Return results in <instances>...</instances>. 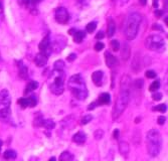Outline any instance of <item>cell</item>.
<instances>
[{"mask_svg": "<svg viewBox=\"0 0 168 161\" xmlns=\"http://www.w3.org/2000/svg\"><path fill=\"white\" fill-rule=\"evenodd\" d=\"M129 85H130L129 78L127 76L123 77L122 81H121V88H120V93L118 96V100L115 104L113 112H112V117H113L114 120L121 116V114L124 112V110L126 109V107H127V105L129 103V100H130Z\"/></svg>", "mask_w": 168, "mask_h": 161, "instance_id": "cell-1", "label": "cell"}, {"mask_svg": "<svg viewBox=\"0 0 168 161\" xmlns=\"http://www.w3.org/2000/svg\"><path fill=\"white\" fill-rule=\"evenodd\" d=\"M68 88L76 99L83 101L88 97V89L85 80L83 79L81 73H77L69 78L68 82Z\"/></svg>", "mask_w": 168, "mask_h": 161, "instance_id": "cell-2", "label": "cell"}, {"mask_svg": "<svg viewBox=\"0 0 168 161\" xmlns=\"http://www.w3.org/2000/svg\"><path fill=\"white\" fill-rule=\"evenodd\" d=\"M142 17L138 12H132L128 15L125 22L124 33L128 40H133L138 34Z\"/></svg>", "mask_w": 168, "mask_h": 161, "instance_id": "cell-3", "label": "cell"}, {"mask_svg": "<svg viewBox=\"0 0 168 161\" xmlns=\"http://www.w3.org/2000/svg\"><path fill=\"white\" fill-rule=\"evenodd\" d=\"M64 80H66V73L64 70L53 68L48 78V88L51 93L57 96L62 95L64 91Z\"/></svg>", "mask_w": 168, "mask_h": 161, "instance_id": "cell-4", "label": "cell"}, {"mask_svg": "<svg viewBox=\"0 0 168 161\" xmlns=\"http://www.w3.org/2000/svg\"><path fill=\"white\" fill-rule=\"evenodd\" d=\"M162 147V138L158 130L151 129L147 133V151L150 156L156 157L160 153Z\"/></svg>", "mask_w": 168, "mask_h": 161, "instance_id": "cell-5", "label": "cell"}, {"mask_svg": "<svg viewBox=\"0 0 168 161\" xmlns=\"http://www.w3.org/2000/svg\"><path fill=\"white\" fill-rule=\"evenodd\" d=\"M11 97L7 90L0 92V121L7 122L11 116Z\"/></svg>", "mask_w": 168, "mask_h": 161, "instance_id": "cell-6", "label": "cell"}, {"mask_svg": "<svg viewBox=\"0 0 168 161\" xmlns=\"http://www.w3.org/2000/svg\"><path fill=\"white\" fill-rule=\"evenodd\" d=\"M145 45L148 49L157 53H162L165 49V41L158 34L149 35L145 40Z\"/></svg>", "mask_w": 168, "mask_h": 161, "instance_id": "cell-7", "label": "cell"}, {"mask_svg": "<svg viewBox=\"0 0 168 161\" xmlns=\"http://www.w3.org/2000/svg\"><path fill=\"white\" fill-rule=\"evenodd\" d=\"M54 18L57 22L60 24H67L69 20V14L68 10L64 7H59L55 10L54 13Z\"/></svg>", "mask_w": 168, "mask_h": 161, "instance_id": "cell-8", "label": "cell"}, {"mask_svg": "<svg viewBox=\"0 0 168 161\" xmlns=\"http://www.w3.org/2000/svg\"><path fill=\"white\" fill-rule=\"evenodd\" d=\"M51 43H50V38H49V34L45 35V38H43V39L40 41V43L38 45V48L41 52V53L45 54L46 57L48 58V56L51 54Z\"/></svg>", "mask_w": 168, "mask_h": 161, "instance_id": "cell-9", "label": "cell"}, {"mask_svg": "<svg viewBox=\"0 0 168 161\" xmlns=\"http://www.w3.org/2000/svg\"><path fill=\"white\" fill-rule=\"evenodd\" d=\"M105 59H106V64L110 68H114L119 64V62L116 57H114L113 54L109 52L105 53Z\"/></svg>", "mask_w": 168, "mask_h": 161, "instance_id": "cell-10", "label": "cell"}, {"mask_svg": "<svg viewBox=\"0 0 168 161\" xmlns=\"http://www.w3.org/2000/svg\"><path fill=\"white\" fill-rule=\"evenodd\" d=\"M103 79H104V73H103L102 71H96V72L93 73L92 80L96 86L101 87L102 84H103Z\"/></svg>", "mask_w": 168, "mask_h": 161, "instance_id": "cell-11", "label": "cell"}, {"mask_svg": "<svg viewBox=\"0 0 168 161\" xmlns=\"http://www.w3.org/2000/svg\"><path fill=\"white\" fill-rule=\"evenodd\" d=\"M34 63L38 68H43L44 67L46 63H48V57L43 53H37L35 58H34Z\"/></svg>", "mask_w": 168, "mask_h": 161, "instance_id": "cell-12", "label": "cell"}, {"mask_svg": "<svg viewBox=\"0 0 168 161\" xmlns=\"http://www.w3.org/2000/svg\"><path fill=\"white\" fill-rule=\"evenodd\" d=\"M18 73H19V77L23 80H26L27 77H28V68H27L25 64H23L21 61L18 63Z\"/></svg>", "mask_w": 168, "mask_h": 161, "instance_id": "cell-13", "label": "cell"}, {"mask_svg": "<svg viewBox=\"0 0 168 161\" xmlns=\"http://www.w3.org/2000/svg\"><path fill=\"white\" fill-rule=\"evenodd\" d=\"M87 140V136L84 132L80 131L73 136V141L77 144H84Z\"/></svg>", "mask_w": 168, "mask_h": 161, "instance_id": "cell-14", "label": "cell"}, {"mask_svg": "<svg viewBox=\"0 0 168 161\" xmlns=\"http://www.w3.org/2000/svg\"><path fill=\"white\" fill-rule=\"evenodd\" d=\"M111 102V96L108 93H103L100 95L98 100V105H109Z\"/></svg>", "mask_w": 168, "mask_h": 161, "instance_id": "cell-15", "label": "cell"}, {"mask_svg": "<svg viewBox=\"0 0 168 161\" xmlns=\"http://www.w3.org/2000/svg\"><path fill=\"white\" fill-rule=\"evenodd\" d=\"M119 150H120V153L122 154L124 157H127L129 153V145L127 142L121 141L119 143Z\"/></svg>", "mask_w": 168, "mask_h": 161, "instance_id": "cell-16", "label": "cell"}, {"mask_svg": "<svg viewBox=\"0 0 168 161\" xmlns=\"http://www.w3.org/2000/svg\"><path fill=\"white\" fill-rule=\"evenodd\" d=\"M85 38H86V32L83 30H78L74 33V40L77 43H81Z\"/></svg>", "mask_w": 168, "mask_h": 161, "instance_id": "cell-17", "label": "cell"}, {"mask_svg": "<svg viewBox=\"0 0 168 161\" xmlns=\"http://www.w3.org/2000/svg\"><path fill=\"white\" fill-rule=\"evenodd\" d=\"M16 156H17L16 152L12 149H7L5 152L3 153V158L5 160H13L16 158Z\"/></svg>", "mask_w": 168, "mask_h": 161, "instance_id": "cell-18", "label": "cell"}, {"mask_svg": "<svg viewBox=\"0 0 168 161\" xmlns=\"http://www.w3.org/2000/svg\"><path fill=\"white\" fill-rule=\"evenodd\" d=\"M115 31H116V23L112 18H110L108 21V36L109 38H112V36L114 35Z\"/></svg>", "mask_w": 168, "mask_h": 161, "instance_id": "cell-19", "label": "cell"}, {"mask_svg": "<svg viewBox=\"0 0 168 161\" xmlns=\"http://www.w3.org/2000/svg\"><path fill=\"white\" fill-rule=\"evenodd\" d=\"M37 88H38V83H37L36 81H30L26 86L25 94H28V93H30V92L36 90Z\"/></svg>", "mask_w": 168, "mask_h": 161, "instance_id": "cell-20", "label": "cell"}, {"mask_svg": "<svg viewBox=\"0 0 168 161\" xmlns=\"http://www.w3.org/2000/svg\"><path fill=\"white\" fill-rule=\"evenodd\" d=\"M40 126L45 127L48 129H53L54 126H55V124H54L53 121L49 120V119H43V120H41V122H40Z\"/></svg>", "mask_w": 168, "mask_h": 161, "instance_id": "cell-21", "label": "cell"}, {"mask_svg": "<svg viewBox=\"0 0 168 161\" xmlns=\"http://www.w3.org/2000/svg\"><path fill=\"white\" fill-rule=\"evenodd\" d=\"M74 158V155L69 153V151H64L59 156V161H72Z\"/></svg>", "mask_w": 168, "mask_h": 161, "instance_id": "cell-22", "label": "cell"}, {"mask_svg": "<svg viewBox=\"0 0 168 161\" xmlns=\"http://www.w3.org/2000/svg\"><path fill=\"white\" fill-rule=\"evenodd\" d=\"M121 56H122L123 59H125V61L129 58V57H130V48H129L128 44H124V48H123Z\"/></svg>", "mask_w": 168, "mask_h": 161, "instance_id": "cell-23", "label": "cell"}, {"mask_svg": "<svg viewBox=\"0 0 168 161\" xmlns=\"http://www.w3.org/2000/svg\"><path fill=\"white\" fill-rule=\"evenodd\" d=\"M18 104L21 106V108H26V107H29V100L28 98H20L19 100L17 101Z\"/></svg>", "mask_w": 168, "mask_h": 161, "instance_id": "cell-24", "label": "cell"}, {"mask_svg": "<svg viewBox=\"0 0 168 161\" xmlns=\"http://www.w3.org/2000/svg\"><path fill=\"white\" fill-rule=\"evenodd\" d=\"M159 88H160V83H159V81H155V82L152 83L150 87H149V91L152 92V93H153V92H156Z\"/></svg>", "mask_w": 168, "mask_h": 161, "instance_id": "cell-25", "label": "cell"}, {"mask_svg": "<svg viewBox=\"0 0 168 161\" xmlns=\"http://www.w3.org/2000/svg\"><path fill=\"white\" fill-rule=\"evenodd\" d=\"M154 111H158V112H161V113H165L167 111V106L165 104H160L156 106V107L153 108Z\"/></svg>", "mask_w": 168, "mask_h": 161, "instance_id": "cell-26", "label": "cell"}, {"mask_svg": "<svg viewBox=\"0 0 168 161\" xmlns=\"http://www.w3.org/2000/svg\"><path fill=\"white\" fill-rule=\"evenodd\" d=\"M64 63L63 62V61H57L54 63V64H53V68L54 70H64Z\"/></svg>", "mask_w": 168, "mask_h": 161, "instance_id": "cell-27", "label": "cell"}, {"mask_svg": "<svg viewBox=\"0 0 168 161\" xmlns=\"http://www.w3.org/2000/svg\"><path fill=\"white\" fill-rule=\"evenodd\" d=\"M96 27H97V23L96 22H90L88 25H87V31L89 32V33H92V32H94L95 29H96Z\"/></svg>", "mask_w": 168, "mask_h": 161, "instance_id": "cell-28", "label": "cell"}, {"mask_svg": "<svg viewBox=\"0 0 168 161\" xmlns=\"http://www.w3.org/2000/svg\"><path fill=\"white\" fill-rule=\"evenodd\" d=\"M111 48L112 49L114 50V52H117V50H119L120 48V43L118 40H112L111 41Z\"/></svg>", "mask_w": 168, "mask_h": 161, "instance_id": "cell-29", "label": "cell"}, {"mask_svg": "<svg viewBox=\"0 0 168 161\" xmlns=\"http://www.w3.org/2000/svg\"><path fill=\"white\" fill-rule=\"evenodd\" d=\"M29 107H35L36 104H37V100H36V97L34 95H31L29 98Z\"/></svg>", "mask_w": 168, "mask_h": 161, "instance_id": "cell-30", "label": "cell"}, {"mask_svg": "<svg viewBox=\"0 0 168 161\" xmlns=\"http://www.w3.org/2000/svg\"><path fill=\"white\" fill-rule=\"evenodd\" d=\"M145 76L148 78V79H154V78H156V73L152 70H149L145 73Z\"/></svg>", "mask_w": 168, "mask_h": 161, "instance_id": "cell-31", "label": "cell"}, {"mask_svg": "<svg viewBox=\"0 0 168 161\" xmlns=\"http://www.w3.org/2000/svg\"><path fill=\"white\" fill-rule=\"evenodd\" d=\"M41 1H43V0H28V2H27V5L34 7V6L38 5V4H39Z\"/></svg>", "mask_w": 168, "mask_h": 161, "instance_id": "cell-32", "label": "cell"}, {"mask_svg": "<svg viewBox=\"0 0 168 161\" xmlns=\"http://www.w3.org/2000/svg\"><path fill=\"white\" fill-rule=\"evenodd\" d=\"M152 99L155 100V101H159V100L162 99V94L161 93H158V92H153Z\"/></svg>", "mask_w": 168, "mask_h": 161, "instance_id": "cell-33", "label": "cell"}, {"mask_svg": "<svg viewBox=\"0 0 168 161\" xmlns=\"http://www.w3.org/2000/svg\"><path fill=\"white\" fill-rule=\"evenodd\" d=\"M92 119H93V116L92 115H87V116H85L83 119H82V124H88L90 121H92Z\"/></svg>", "mask_w": 168, "mask_h": 161, "instance_id": "cell-34", "label": "cell"}, {"mask_svg": "<svg viewBox=\"0 0 168 161\" xmlns=\"http://www.w3.org/2000/svg\"><path fill=\"white\" fill-rule=\"evenodd\" d=\"M104 48H105L104 43H100V41H99V43H97L96 45H95V50H96V52H100V50H102Z\"/></svg>", "mask_w": 168, "mask_h": 161, "instance_id": "cell-35", "label": "cell"}, {"mask_svg": "<svg viewBox=\"0 0 168 161\" xmlns=\"http://www.w3.org/2000/svg\"><path fill=\"white\" fill-rule=\"evenodd\" d=\"M103 135H104V132H103V130H97L95 132V138L97 140H100L101 138L103 137Z\"/></svg>", "mask_w": 168, "mask_h": 161, "instance_id": "cell-36", "label": "cell"}, {"mask_svg": "<svg viewBox=\"0 0 168 161\" xmlns=\"http://www.w3.org/2000/svg\"><path fill=\"white\" fill-rule=\"evenodd\" d=\"M166 122V118L165 117H163V116H160V117H158L157 119V123L159 124V125H163Z\"/></svg>", "mask_w": 168, "mask_h": 161, "instance_id": "cell-37", "label": "cell"}, {"mask_svg": "<svg viewBox=\"0 0 168 161\" xmlns=\"http://www.w3.org/2000/svg\"><path fill=\"white\" fill-rule=\"evenodd\" d=\"M134 85L136 86L138 89L142 88V87H143V80H137L136 82L134 83Z\"/></svg>", "mask_w": 168, "mask_h": 161, "instance_id": "cell-38", "label": "cell"}, {"mask_svg": "<svg viewBox=\"0 0 168 161\" xmlns=\"http://www.w3.org/2000/svg\"><path fill=\"white\" fill-rule=\"evenodd\" d=\"M76 58H77V54H76V53H71V54H69V56L68 57V61H69V62H74Z\"/></svg>", "mask_w": 168, "mask_h": 161, "instance_id": "cell-39", "label": "cell"}, {"mask_svg": "<svg viewBox=\"0 0 168 161\" xmlns=\"http://www.w3.org/2000/svg\"><path fill=\"white\" fill-rule=\"evenodd\" d=\"M3 4H2V1L0 0V21H1L2 17H3Z\"/></svg>", "mask_w": 168, "mask_h": 161, "instance_id": "cell-40", "label": "cell"}, {"mask_svg": "<svg viewBox=\"0 0 168 161\" xmlns=\"http://www.w3.org/2000/svg\"><path fill=\"white\" fill-rule=\"evenodd\" d=\"M104 32H103V31H99V32H98V33H97V35H96V38L97 39H102L103 38H104Z\"/></svg>", "mask_w": 168, "mask_h": 161, "instance_id": "cell-41", "label": "cell"}, {"mask_svg": "<svg viewBox=\"0 0 168 161\" xmlns=\"http://www.w3.org/2000/svg\"><path fill=\"white\" fill-rule=\"evenodd\" d=\"M114 138H116V139H118L119 138V130L118 129H116V130H114Z\"/></svg>", "mask_w": 168, "mask_h": 161, "instance_id": "cell-42", "label": "cell"}, {"mask_svg": "<svg viewBox=\"0 0 168 161\" xmlns=\"http://www.w3.org/2000/svg\"><path fill=\"white\" fill-rule=\"evenodd\" d=\"M98 105V103H93V104H91V105H89V107H88V110H93L94 109L96 106Z\"/></svg>", "mask_w": 168, "mask_h": 161, "instance_id": "cell-43", "label": "cell"}, {"mask_svg": "<svg viewBox=\"0 0 168 161\" xmlns=\"http://www.w3.org/2000/svg\"><path fill=\"white\" fill-rule=\"evenodd\" d=\"M161 14H162V12H161V11H159V10H156V11H155V15L160 16Z\"/></svg>", "mask_w": 168, "mask_h": 161, "instance_id": "cell-44", "label": "cell"}, {"mask_svg": "<svg viewBox=\"0 0 168 161\" xmlns=\"http://www.w3.org/2000/svg\"><path fill=\"white\" fill-rule=\"evenodd\" d=\"M129 1H130V0H121V4H122V5H123V4L128 3Z\"/></svg>", "mask_w": 168, "mask_h": 161, "instance_id": "cell-45", "label": "cell"}, {"mask_svg": "<svg viewBox=\"0 0 168 161\" xmlns=\"http://www.w3.org/2000/svg\"><path fill=\"white\" fill-rule=\"evenodd\" d=\"M140 2H141L143 5H145L146 4V2H147V0H140Z\"/></svg>", "mask_w": 168, "mask_h": 161, "instance_id": "cell-46", "label": "cell"}, {"mask_svg": "<svg viewBox=\"0 0 168 161\" xmlns=\"http://www.w3.org/2000/svg\"><path fill=\"white\" fill-rule=\"evenodd\" d=\"M139 121H141V118H140V117H138V118L136 119V121H135V122H136V123H138Z\"/></svg>", "mask_w": 168, "mask_h": 161, "instance_id": "cell-47", "label": "cell"}, {"mask_svg": "<svg viewBox=\"0 0 168 161\" xmlns=\"http://www.w3.org/2000/svg\"><path fill=\"white\" fill-rule=\"evenodd\" d=\"M48 161H57V160H55V157H51Z\"/></svg>", "mask_w": 168, "mask_h": 161, "instance_id": "cell-48", "label": "cell"}, {"mask_svg": "<svg viewBox=\"0 0 168 161\" xmlns=\"http://www.w3.org/2000/svg\"><path fill=\"white\" fill-rule=\"evenodd\" d=\"M2 144H3V142L0 140V150H1V146H2Z\"/></svg>", "mask_w": 168, "mask_h": 161, "instance_id": "cell-49", "label": "cell"}, {"mask_svg": "<svg viewBox=\"0 0 168 161\" xmlns=\"http://www.w3.org/2000/svg\"><path fill=\"white\" fill-rule=\"evenodd\" d=\"M29 161H37V160H34V159H31V160H29Z\"/></svg>", "mask_w": 168, "mask_h": 161, "instance_id": "cell-50", "label": "cell"}, {"mask_svg": "<svg viewBox=\"0 0 168 161\" xmlns=\"http://www.w3.org/2000/svg\"><path fill=\"white\" fill-rule=\"evenodd\" d=\"M112 1H115V0H112Z\"/></svg>", "mask_w": 168, "mask_h": 161, "instance_id": "cell-51", "label": "cell"}]
</instances>
